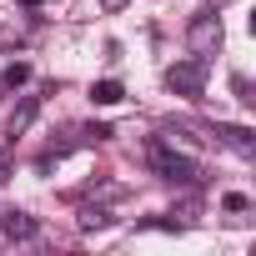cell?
<instances>
[{
	"label": "cell",
	"instance_id": "1",
	"mask_svg": "<svg viewBox=\"0 0 256 256\" xmlns=\"http://www.w3.org/2000/svg\"><path fill=\"white\" fill-rule=\"evenodd\" d=\"M186 46H191V56L211 60V56H216V50L226 46V26H221V10L191 16V26H186Z\"/></svg>",
	"mask_w": 256,
	"mask_h": 256
},
{
	"label": "cell",
	"instance_id": "2",
	"mask_svg": "<svg viewBox=\"0 0 256 256\" xmlns=\"http://www.w3.org/2000/svg\"><path fill=\"white\" fill-rule=\"evenodd\" d=\"M151 161H156V171L171 181V186H201V161L196 156H186V151H176V146H156L151 151Z\"/></svg>",
	"mask_w": 256,
	"mask_h": 256
},
{
	"label": "cell",
	"instance_id": "3",
	"mask_svg": "<svg viewBox=\"0 0 256 256\" xmlns=\"http://www.w3.org/2000/svg\"><path fill=\"white\" fill-rule=\"evenodd\" d=\"M206 80H211V60H201V56L166 66V86H171L176 96H186V100H196V96L206 90Z\"/></svg>",
	"mask_w": 256,
	"mask_h": 256
},
{
	"label": "cell",
	"instance_id": "4",
	"mask_svg": "<svg viewBox=\"0 0 256 256\" xmlns=\"http://www.w3.org/2000/svg\"><path fill=\"white\" fill-rule=\"evenodd\" d=\"M211 141L231 146L236 156H256V136L246 131V126H211Z\"/></svg>",
	"mask_w": 256,
	"mask_h": 256
},
{
	"label": "cell",
	"instance_id": "5",
	"mask_svg": "<svg viewBox=\"0 0 256 256\" xmlns=\"http://www.w3.org/2000/svg\"><path fill=\"white\" fill-rule=\"evenodd\" d=\"M36 110H40V100H36V96H26V100H20V106L10 110V120H6V136H10V141H20V136L30 131V120H36Z\"/></svg>",
	"mask_w": 256,
	"mask_h": 256
},
{
	"label": "cell",
	"instance_id": "6",
	"mask_svg": "<svg viewBox=\"0 0 256 256\" xmlns=\"http://www.w3.org/2000/svg\"><path fill=\"white\" fill-rule=\"evenodd\" d=\"M0 231H6L10 241H30V236H36V216H26V211H6V216H0Z\"/></svg>",
	"mask_w": 256,
	"mask_h": 256
},
{
	"label": "cell",
	"instance_id": "7",
	"mask_svg": "<svg viewBox=\"0 0 256 256\" xmlns=\"http://www.w3.org/2000/svg\"><path fill=\"white\" fill-rule=\"evenodd\" d=\"M120 96H126L120 80H96V86H90V100H96V106H116Z\"/></svg>",
	"mask_w": 256,
	"mask_h": 256
},
{
	"label": "cell",
	"instance_id": "8",
	"mask_svg": "<svg viewBox=\"0 0 256 256\" xmlns=\"http://www.w3.org/2000/svg\"><path fill=\"white\" fill-rule=\"evenodd\" d=\"M26 80H30V66H26V60H10L6 76H0V86H6V90H16V86H26Z\"/></svg>",
	"mask_w": 256,
	"mask_h": 256
},
{
	"label": "cell",
	"instance_id": "9",
	"mask_svg": "<svg viewBox=\"0 0 256 256\" xmlns=\"http://www.w3.org/2000/svg\"><path fill=\"white\" fill-rule=\"evenodd\" d=\"M76 221H80V231H100V226H110V211H100V206H86Z\"/></svg>",
	"mask_w": 256,
	"mask_h": 256
},
{
	"label": "cell",
	"instance_id": "10",
	"mask_svg": "<svg viewBox=\"0 0 256 256\" xmlns=\"http://www.w3.org/2000/svg\"><path fill=\"white\" fill-rule=\"evenodd\" d=\"M171 221H176V226H191V221H201V201H196V196H191V201H181V206L171 211Z\"/></svg>",
	"mask_w": 256,
	"mask_h": 256
},
{
	"label": "cell",
	"instance_id": "11",
	"mask_svg": "<svg viewBox=\"0 0 256 256\" xmlns=\"http://www.w3.org/2000/svg\"><path fill=\"white\" fill-rule=\"evenodd\" d=\"M221 206L241 216V211H251V196H241V191H226V196H221Z\"/></svg>",
	"mask_w": 256,
	"mask_h": 256
},
{
	"label": "cell",
	"instance_id": "12",
	"mask_svg": "<svg viewBox=\"0 0 256 256\" xmlns=\"http://www.w3.org/2000/svg\"><path fill=\"white\" fill-rule=\"evenodd\" d=\"M126 6H131V0H100V10H106V16H120Z\"/></svg>",
	"mask_w": 256,
	"mask_h": 256
},
{
	"label": "cell",
	"instance_id": "13",
	"mask_svg": "<svg viewBox=\"0 0 256 256\" xmlns=\"http://www.w3.org/2000/svg\"><path fill=\"white\" fill-rule=\"evenodd\" d=\"M226 6H236V0H211V10H226Z\"/></svg>",
	"mask_w": 256,
	"mask_h": 256
},
{
	"label": "cell",
	"instance_id": "14",
	"mask_svg": "<svg viewBox=\"0 0 256 256\" xmlns=\"http://www.w3.org/2000/svg\"><path fill=\"white\" fill-rule=\"evenodd\" d=\"M20 6H56V0H20Z\"/></svg>",
	"mask_w": 256,
	"mask_h": 256
},
{
	"label": "cell",
	"instance_id": "15",
	"mask_svg": "<svg viewBox=\"0 0 256 256\" xmlns=\"http://www.w3.org/2000/svg\"><path fill=\"white\" fill-rule=\"evenodd\" d=\"M0 96H6V86H0Z\"/></svg>",
	"mask_w": 256,
	"mask_h": 256
}]
</instances>
